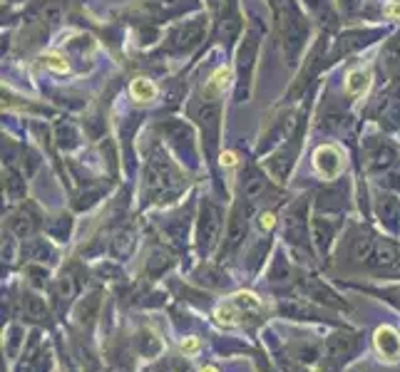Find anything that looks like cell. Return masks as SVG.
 Instances as JSON below:
<instances>
[{"label": "cell", "mask_w": 400, "mask_h": 372, "mask_svg": "<svg viewBox=\"0 0 400 372\" xmlns=\"http://www.w3.org/2000/svg\"><path fill=\"white\" fill-rule=\"evenodd\" d=\"M276 18H279V35H281L284 55H286L288 65H294L299 60L301 50H303V42L308 38V23L294 0H279Z\"/></svg>", "instance_id": "obj_1"}, {"label": "cell", "mask_w": 400, "mask_h": 372, "mask_svg": "<svg viewBox=\"0 0 400 372\" xmlns=\"http://www.w3.org/2000/svg\"><path fill=\"white\" fill-rule=\"evenodd\" d=\"M259 30H249L244 35V40L239 45V55H236V72H239V87H236V100L247 102L249 90H251V77L253 67H256V53H259Z\"/></svg>", "instance_id": "obj_2"}, {"label": "cell", "mask_w": 400, "mask_h": 372, "mask_svg": "<svg viewBox=\"0 0 400 372\" xmlns=\"http://www.w3.org/2000/svg\"><path fill=\"white\" fill-rule=\"evenodd\" d=\"M261 308H264V303H261L253 293L241 291V293L229 295L224 303H219V306L214 308V318H216L219 326L234 328V326H239V320L244 318L249 310H261Z\"/></svg>", "instance_id": "obj_3"}, {"label": "cell", "mask_w": 400, "mask_h": 372, "mask_svg": "<svg viewBox=\"0 0 400 372\" xmlns=\"http://www.w3.org/2000/svg\"><path fill=\"white\" fill-rule=\"evenodd\" d=\"M204 30H207V21H204V18H197V21H189V23H184V25L174 27L172 33L167 35L164 50L174 55L192 53L194 47L201 42V38H204Z\"/></svg>", "instance_id": "obj_4"}, {"label": "cell", "mask_w": 400, "mask_h": 372, "mask_svg": "<svg viewBox=\"0 0 400 372\" xmlns=\"http://www.w3.org/2000/svg\"><path fill=\"white\" fill-rule=\"evenodd\" d=\"M373 347L383 362L395 365L400 360V332L393 326H380L373 332Z\"/></svg>", "instance_id": "obj_5"}, {"label": "cell", "mask_w": 400, "mask_h": 372, "mask_svg": "<svg viewBox=\"0 0 400 372\" xmlns=\"http://www.w3.org/2000/svg\"><path fill=\"white\" fill-rule=\"evenodd\" d=\"M371 114L375 120L386 122V127H395L400 117V87H390L378 94V100L371 107Z\"/></svg>", "instance_id": "obj_6"}, {"label": "cell", "mask_w": 400, "mask_h": 372, "mask_svg": "<svg viewBox=\"0 0 400 372\" xmlns=\"http://www.w3.org/2000/svg\"><path fill=\"white\" fill-rule=\"evenodd\" d=\"M219 114H221V107L216 100H199L192 105V117L201 124L204 137H207L209 142L216 140V132H219Z\"/></svg>", "instance_id": "obj_7"}, {"label": "cell", "mask_w": 400, "mask_h": 372, "mask_svg": "<svg viewBox=\"0 0 400 372\" xmlns=\"http://www.w3.org/2000/svg\"><path fill=\"white\" fill-rule=\"evenodd\" d=\"M314 166L316 172L323 176V179H338L340 172H343V154L336 149L334 144H323L316 149L314 154Z\"/></svg>", "instance_id": "obj_8"}, {"label": "cell", "mask_w": 400, "mask_h": 372, "mask_svg": "<svg viewBox=\"0 0 400 372\" xmlns=\"http://www.w3.org/2000/svg\"><path fill=\"white\" fill-rule=\"evenodd\" d=\"M239 33H241V13L239 8H236V0H227V8H224L219 21V30H216V38L229 45L232 40L239 38Z\"/></svg>", "instance_id": "obj_9"}, {"label": "cell", "mask_w": 400, "mask_h": 372, "mask_svg": "<svg viewBox=\"0 0 400 372\" xmlns=\"http://www.w3.org/2000/svg\"><path fill=\"white\" fill-rule=\"evenodd\" d=\"M368 38L371 35H363V33H346L340 40H336V47H334V53H331V57H340V55H346V53H351V50H358V47H363V45H368Z\"/></svg>", "instance_id": "obj_10"}, {"label": "cell", "mask_w": 400, "mask_h": 372, "mask_svg": "<svg viewBox=\"0 0 400 372\" xmlns=\"http://www.w3.org/2000/svg\"><path fill=\"white\" fill-rule=\"evenodd\" d=\"M368 157H371L368 161H371V166H373V169H388V166L395 164V152L388 144H383V142H380V144H375L373 149H371V154H368Z\"/></svg>", "instance_id": "obj_11"}, {"label": "cell", "mask_w": 400, "mask_h": 372, "mask_svg": "<svg viewBox=\"0 0 400 372\" xmlns=\"http://www.w3.org/2000/svg\"><path fill=\"white\" fill-rule=\"evenodd\" d=\"M129 92H132V97L137 102H149L157 97V87H154L152 80H147V77H137V80L132 82V87H129Z\"/></svg>", "instance_id": "obj_12"}, {"label": "cell", "mask_w": 400, "mask_h": 372, "mask_svg": "<svg viewBox=\"0 0 400 372\" xmlns=\"http://www.w3.org/2000/svg\"><path fill=\"white\" fill-rule=\"evenodd\" d=\"M42 21L50 23V25H58L60 21H65V5L60 0H47L42 5Z\"/></svg>", "instance_id": "obj_13"}, {"label": "cell", "mask_w": 400, "mask_h": 372, "mask_svg": "<svg viewBox=\"0 0 400 372\" xmlns=\"http://www.w3.org/2000/svg\"><path fill=\"white\" fill-rule=\"evenodd\" d=\"M366 87H368V72H363V70L348 72V77H346V92L348 94H360Z\"/></svg>", "instance_id": "obj_14"}, {"label": "cell", "mask_w": 400, "mask_h": 372, "mask_svg": "<svg viewBox=\"0 0 400 372\" xmlns=\"http://www.w3.org/2000/svg\"><path fill=\"white\" fill-rule=\"evenodd\" d=\"M147 3L160 15H174L179 13V10H184V5H187V0H147Z\"/></svg>", "instance_id": "obj_15"}, {"label": "cell", "mask_w": 400, "mask_h": 372, "mask_svg": "<svg viewBox=\"0 0 400 372\" xmlns=\"http://www.w3.org/2000/svg\"><path fill=\"white\" fill-rule=\"evenodd\" d=\"M179 350L187 355V358H197L201 350V343L199 338H194V335H189V338H182L179 340Z\"/></svg>", "instance_id": "obj_16"}, {"label": "cell", "mask_w": 400, "mask_h": 372, "mask_svg": "<svg viewBox=\"0 0 400 372\" xmlns=\"http://www.w3.org/2000/svg\"><path fill=\"white\" fill-rule=\"evenodd\" d=\"M45 65L53 67V70H58V72H65V70H67V62L62 60V57H58V55H47Z\"/></svg>", "instance_id": "obj_17"}, {"label": "cell", "mask_w": 400, "mask_h": 372, "mask_svg": "<svg viewBox=\"0 0 400 372\" xmlns=\"http://www.w3.org/2000/svg\"><path fill=\"white\" fill-rule=\"evenodd\" d=\"M360 3H363V0H340V5H343V10H348V13H353V10H358Z\"/></svg>", "instance_id": "obj_18"}, {"label": "cell", "mask_w": 400, "mask_h": 372, "mask_svg": "<svg viewBox=\"0 0 400 372\" xmlns=\"http://www.w3.org/2000/svg\"><path fill=\"white\" fill-rule=\"evenodd\" d=\"M259 224H261V226H264V228H271V226H274V213H271V211L261 213Z\"/></svg>", "instance_id": "obj_19"}, {"label": "cell", "mask_w": 400, "mask_h": 372, "mask_svg": "<svg viewBox=\"0 0 400 372\" xmlns=\"http://www.w3.org/2000/svg\"><path fill=\"white\" fill-rule=\"evenodd\" d=\"M388 15H390V18H400V0H395V3L388 5Z\"/></svg>", "instance_id": "obj_20"}, {"label": "cell", "mask_w": 400, "mask_h": 372, "mask_svg": "<svg viewBox=\"0 0 400 372\" xmlns=\"http://www.w3.org/2000/svg\"><path fill=\"white\" fill-rule=\"evenodd\" d=\"M199 372H219V370H216V367H214V365H204Z\"/></svg>", "instance_id": "obj_21"}, {"label": "cell", "mask_w": 400, "mask_h": 372, "mask_svg": "<svg viewBox=\"0 0 400 372\" xmlns=\"http://www.w3.org/2000/svg\"><path fill=\"white\" fill-rule=\"evenodd\" d=\"M209 5H212V8H219V5H221V0H209Z\"/></svg>", "instance_id": "obj_22"}]
</instances>
